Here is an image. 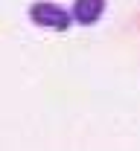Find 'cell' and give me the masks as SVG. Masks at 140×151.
Instances as JSON below:
<instances>
[{
  "label": "cell",
  "mask_w": 140,
  "mask_h": 151,
  "mask_svg": "<svg viewBox=\"0 0 140 151\" xmlns=\"http://www.w3.org/2000/svg\"><path fill=\"white\" fill-rule=\"evenodd\" d=\"M32 18L41 26H56V29H67V23H70L67 12L59 9L56 3H35L32 6Z\"/></svg>",
  "instance_id": "6da1fadb"
},
{
  "label": "cell",
  "mask_w": 140,
  "mask_h": 151,
  "mask_svg": "<svg viewBox=\"0 0 140 151\" xmlns=\"http://www.w3.org/2000/svg\"><path fill=\"white\" fill-rule=\"evenodd\" d=\"M102 6L105 0H76V18L82 23H94L102 15Z\"/></svg>",
  "instance_id": "7a4b0ae2"
}]
</instances>
